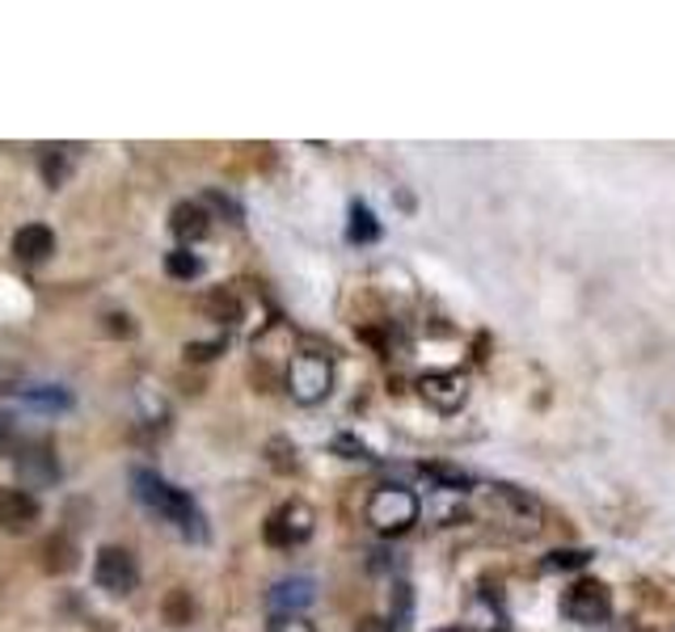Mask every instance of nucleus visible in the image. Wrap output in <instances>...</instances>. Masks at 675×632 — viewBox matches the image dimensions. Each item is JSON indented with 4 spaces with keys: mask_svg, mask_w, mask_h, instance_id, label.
Segmentation results:
<instances>
[{
    "mask_svg": "<svg viewBox=\"0 0 675 632\" xmlns=\"http://www.w3.org/2000/svg\"><path fill=\"white\" fill-rule=\"evenodd\" d=\"M203 308H207L212 320H241V304H237V295H232V291H212Z\"/></svg>",
    "mask_w": 675,
    "mask_h": 632,
    "instance_id": "nucleus-19",
    "label": "nucleus"
},
{
    "mask_svg": "<svg viewBox=\"0 0 675 632\" xmlns=\"http://www.w3.org/2000/svg\"><path fill=\"white\" fill-rule=\"evenodd\" d=\"M169 228H173L178 241H198V236H207L212 216H207V207H198V203H178L173 216H169Z\"/></svg>",
    "mask_w": 675,
    "mask_h": 632,
    "instance_id": "nucleus-12",
    "label": "nucleus"
},
{
    "mask_svg": "<svg viewBox=\"0 0 675 632\" xmlns=\"http://www.w3.org/2000/svg\"><path fill=\"white\" fill-rule=\"evenodd\" d=\"M309 536H313V510L304 502L279 506V510L266 519V539L279 544V548H291V544H300V539H309Z\"/></svg>",
    "mask_w": 675,
    "mask_h": 632,
    "instance_id": "nucleus-7",
    "label": "nucleus"
},
{
    "mask_svg": "<svg viewBox=\"0 0 675 632\" xmlns=\"http://www.w3.org/2000/svg\"><path fill=\"white\" fill-rule=\"evenodd\" d=\"M270 632H313V624L304 616H275Z\"/></svg>",
    "mask_w": 675,
    "mask_h": 632,
    "instance_id": "nucleus-23",
    "label": "nucleus"
},
{
    "mask_svg": "<svg viewBox=\"0 0 675 632\" xmlns=\"http://www.w3.org/2000/svg\"><path fill=\"white\" fill-rule=\"evenodd\" d=\"M354 632H393V620H385V616H363L354 624Z\"/></svg>",
    "mask_w": 675,
    "mask_h": 632,
    "instance_id": "nucleus-24",
    "label": "nucleus"
},
{
    "mask_svg": "<svg viewBox=\"0 0 675 632\" xmlns=\"http://www.w3.org/2000/svg\"><path fill=\"white\" fill-rule=\"evenodd\" d=\"M591 561V552L587 548H562V552H549V561L541 569H579Z\"/></svg>",
    "mask_w": 675,
    "mask_h": 632,
    "instance_id": "nucleus-21",
    "label": "nucleus"
},
{
    "mask_svg": "<svg viewBox=\"0 0 675 632\" xmlns=\"http://www.w3.org/2000/svg\"><path fill=\"white\" fill-rule=\"evenodd\" d=\"M422 473L431 476V481H439V485L451 489V494H465V489L473 485V476L465 473V469H451V464H426Z\"/></svg>",
    "mask_w": 675,
    "mask_h": 632,
    "instance_id": "nucleus-17",
    "label": "nucleus"
},
{
    "mask_svg": "<svg viewBox=\"0 0 675 632\" xmlns=\"http://www.w3.org/2000/svg\"><path fill=\"white\" fill-rule=\"evenodd\" d=\"M562 616L575 620V624H587V629H600L612 616V595L604 582L595 578H579L570 582V591L562 595Z\"/></svg>",
    "mask_w": 675,
    "mask_h": 632,
    "instance_id": "nucleus-4",
    "label": "nucleus"
},
{
    "mask_svg": "<svg viewBox=\"0 0 675 632\" xmlns=\"http://www.w3.org/2000/svg\"><path fill=\"white\" fill-rule=\"evenodd\" d=\"M313 599H317L313 578H284V582H275V591H270V599L266 603H270L279 616H296V611H304Z\"/></svg>",
    "mask_w": 675,
    "mask_h": 632,
    "instance_id": "nucleus-10",
    "label": "nucleus"
},
{
    "mask_svg": "<svg viewBox=\"0 0 675 632\" xmlns=\"http://www.w3.org/2000/svg\"><path fill=\"white\" fill-rule=\"evenodd\" d=\"M334 451H342L347 460H367V455H372V451L359 439H351V435H338V439H334Z\"/></svg>",
    "mask_w": 675,
    "mask_h": 632,
    "instance_id": "nucleus-22",
    "label": "nucleus"
},
{
    "mask_svg": "<svg viewBox=\"0 0 675 632\" xmlns=\"http://www.w3.org/2000/svg\"><path fill=\"white\" fill-rule=\"evenodd\" d=\"M367 523L381 536H401V532H410L419 523V498L410 489H401V485H385L367 502Z\"/></svg>",
    "mask_w": 675,
    "mask_h": 632,
    "instance_id": "nucleus-2",
    "label": "nucleus"
},
{
    "mask_svg": "<svg viewBox=\"0 0 675 632\" xmlns=\"http://www.w3.org/2000/svg\"><path fill=\"white\" fill-rule=\"evenodd\" d=\"M347 236H351L354 245H372V241L381 236V223H376V216H372L363 203H351V223H347Z\"/></svg>",
    "mask_w": 675,
    "mask_h": 632,
    "instance_id": "nucleus-13",
    "label": "nucleus"
},
{
    "mask_svg": "<svg viewBox=\"0 0 675 632\" xmlns=\"http://www.w3.org/2000/svg\"><path fill=\"white\" fill-rule=\"evenodd\" d=\"M165 270H169L173 279H186V283H191V279L203 275V262H198L191 250H173L169 257H165Z\"/></svg>",
    "mask_w": 675,
    "mask_h": 632,
    "instance_id": "nucleus-18",
    "label": "nucleus"
},
{
    "mask_svg": "<svg viewBox=\"0 0 675 632\" xmlns=\"http://www.w3.org/2000/svg\"><path fill=\"white\" fill-rule=\"evenodd\" d=\"M131 481H135V498L148 506V510H157L161 519H169L182 536L203 539V514H198V506L182 489H173L169 481H161V476L148 473V469H135Z\"/></svg>",
    "mask_w": 675,
    "mask_h": 632,
    "instance_id": "nucleus-1",
    "label": "nucleus"
},
{
    "mask_svg": "<svg viewBox=\"0 0 675 632\" xmlns=\"http://www.w3.org/2000/svg\"><path fill=\"white\" fill-rule=\"evenodd\" d=\"M419 397L435 413H456L469 401V384L460 372H431V376L419 379Z\"/></svg>",
    "mask_w": 675,
    "mask_h": 632,
    "instance_id": "nucleus-6",
    "label": "nucleus"
},
{
    "mask_svg": "<svg viewBox=\"0 0 675 632\" xmlns=\"http://www.w3.org/2000/svg\"><path fill=\"white\" fill-rule=\"evenodd\" d=\"M34 523H38V498H34L31 489H22V485L0 489V532L26 536Z\"/></svg>",
    "mask_w": 675,
    "mask_h": 632,
    "instance_id": "nucleus-8",
    "label": "nucleus"
},
{
    "mask_svg": "<svg viewBox=\"0 0 675 632\" xmlns=\"http://www.w3.org/2000/svg\"><path fill=\"white\" fill-rule=\"evenodd\" d=\"M43 566L47 569H56V573H68V569L76 566V548H72V539L68 536H51L47 544H43Z\"/></svg>",
    "mask_w": 675,
    "mask_h": 632,
    "instance_id": "nucleus-16",
    "label": "nucleus"
},
{
    "mask_svg": "<svg viewBox=\"0 0 675 632\" xmlns=\"http://www.w3.org/2000/svg\"><path fill=\"white\" fill-rule=\"evenodd\" d=\"M469 632H507V616L498 611V603L478 599L469 611Z\"/></svg>",
    "mask_w": 675,
    "mask_h": 632,
    "instance_id": "nucleus-14",
    "label": "nucleus"
},
{
    "mask_svg": "<svg viewBox=\"0 0 675 632\" xmlns=\"http://www.w3.org/2000/svg\"><path fill=\"white\" fill-rule=\"evenodd\" d=\"M17 473H22V489H26V485H47V481H56V476H60V464H56V455H51L47 447H34V451H22V455H17Z\"/></svg>",
    "mask_w": 675,
    "mask_h": 632,
    "instance_id": "nucleus-11",
    "label": "nucleus"
},
{
    "mask_svg": "<svg viewBox=\"0 0 675 632\" xmlns=\"http://www.w3.org/2000/svg\"><path fill=\"white\" fill-rule=\"evenodd\" d=\"M13 253H17V262H31V266L34 262H47L56 253V232L47 223H26L13 236Z\"/></svg>",
    "mask_w": 675,
    "mask_h": 632,
    "instance_id": "nucleus-9",
    "label": "nucleus"
},
{
    "mask_svg": "<svg viewBox=\"0 0 675 632\" xmlns=\"http://www.w3.org/2000/svg\"><path fill=\"white\" fill-rule=\"evenodd\" d=\"M191 616H194L191 591H173V595L165 599V620H169L173 629H182V624H191Z\"/></svg>",
    "mask_w": 675,
    "mask_h": 632,
    "instance_id": "nucleus-20",
    "label": "nucleus"
},
{
    "mask_svg": "<svg viewBox=\"0 0 675 632\" xmlns=\"http://www.w3.org/2000/svg\"><path fill=\"white\" fill-rule=\"evenodd\" d=\"M94 582L106 591V595H131L140 586V566L128 548H101L94 561Z\"/></svg>",
    "mask_w": 675,
    "mask_h": 632,
    "instance_id": "nucleus-5",
    "label": "nucleus"
},
{
    "mask_svg": "<svg viewBox=\"0 0 675 632\" xmlns=\"http://www.w3.org/2000/svg\"><path fill=\"white\" fill-rule=\"evenodd\" d=\"M288 388L300 405H317L334 388V363L322 350H300L288 367Z\"/></svg>",
    "mask_w": 675,
    "mask_h": 632,
    "instance_id": "nucleus-3",
    "label": "nucleus"
},
{
    "mask_svg": "<svg viewBox=\"0 0 675 632\" xmlns=\"http://www.w3.org/2000/svg\"><path fill=\"white\" fill-rule=\"evenodd\" d=\"M456 632H460V629H456Z\"/></svg>",
    "mask_w": 675,
    "mask_h": 632,
    "instance_id": "nucleus-25",
    "label": "nucleus"
},
{
    "mask_svg": "<svg viewBox=\"0 0 675 632\" xmlns=\"http://www.w3.org/2000/svg\"><path fill=\"white\" fill-rule=\"evenodd\" d=\"M22 401H31L38 410H68V392L64 388H51V384H31V388H17Z\"/></svg>",
    "mask_w": 675,
    "mask_h": 632,
    "instance_id": "nucleus-15",
    "label": "nucleus"
}]
</instances>
